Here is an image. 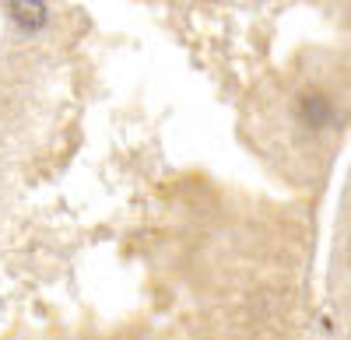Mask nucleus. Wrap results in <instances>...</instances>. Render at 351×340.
Instances as JSON below:
<instances>
[{
    "instance_id": "1",
    "label": "nucleus",
    "mask_w": 351,
    "mask_h": 340,
    "mask_svg": "<svg viewBox=\"0 0 351 340\" xmlns=\"http://www.w3.org/2000/svg\"><path fill=\"white\" fill-rule=\"evenodd\" d=\"M11 18L28 32H36L46 25V0H11Z\"/></svg>"
},
{
    "instance_id": "2",
    "label": "nucleus",
    "mask_w": 351,
    "mask_h": 340,
    "mask_svg": "<svg viewBox=\"0 0 351 340\" xmlns=\"http://www.w3.org/2000/svg\"><path fill=\"white\" fill-rule=\"evenodd\" d=\"M299 116L306 120V123H324V120H330V102L324 99V92L319 88H306L302 95H299Z\"/></svg>"
}]
</instances>
